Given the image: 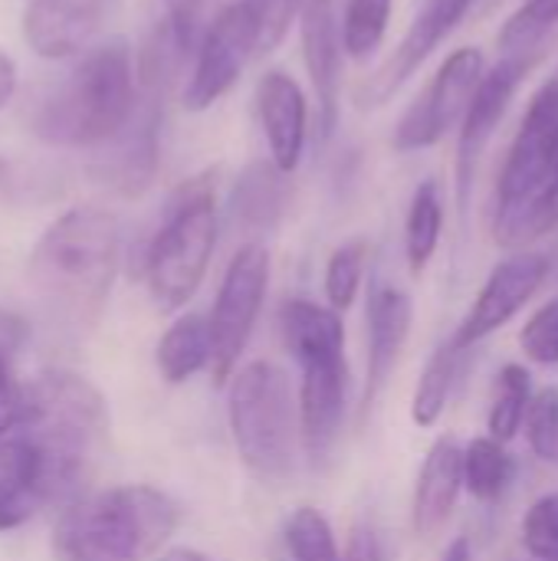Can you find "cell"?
I'll return each instance as SVG.
<instances>
[{
  "instance_id": "cell-1",
  "label": "cell",
  "mask_w": 558,
  "mask_h": 561,
  "mask_svg": "<svg viewBox=\"0 0 558 561\" xmlns=\"http://www.w3.org/2000/svg\"><path fill=\"white\" fill-rule=\"evenodd\" d=\"M122 230L102 207H72L56 217L30 253V286L62 329H92L118 270Z\"/></svg>"
},
{
  "instance_id": "cell-2",
  "label": "cell",
  "mask_w": 558,
  "mask_h": 561,
  "mask_svg": "<svg viewBox=\"0 0 558 561\" xmlns=\"http://www.w3.org/2000/svg\"><path fill=\"white\" fill-rule=\"evenodd\" d=\"M13 431L39 454L53 503H72L109 440V404L89 378L59 368L43 371L20 388Z\"/></svg>"
},
{
  "instance_id": "cell-3",
  "label": "cell",
  "mask_w": 558,
  "mask_h": 561,
  "mask_svg": "<svg viewBox=\"0 0 558 561\" xmlns=\"http://www.w3.org/2000/svg\"><path fill=\"white\" fill-rule=\"evenodd\" d=\"M181 526V506L155 486H109L66 503L53 526V561H151Z\"/></svg>"
},
{
  "instance_id": "cell-4",
  "label": "cell",
  "mask_w": 558,
  "mask_h": 561,
  "mask_svg": "<svg viewBox=\"0 0 558 561\" xmlns=\"http://www.w3.org/2000/svg\"><path fill=\"white\" fill-rule=\"evenodd\" d=\"M135 76L138 69L125 39H109L89 49L36 105L33 135L53 148H102L135 108Z\"/></svg>"
},
{
  "instance_id": "cell-5",
  "label": "cell",
  "mask_w": 558,
  "mask_h": 561,
  "mask_svg": "<svg viewBox=\"0 0 558 561\" xmlns=\"http://www.w3.org/2000/svg\"><path fill=\"white\" fill-rule=\"evenodd\" d=\"M558 224V79L529 102L497 181L493 240L523 250Z\"/></svg>"
},
{
  "instance_id": "cell-6",
  "label": "cell",
  "mask_w": 558,
  "mask_h": 561,
  "mask_svg": "<svg viewBox=\"0 0 558 561\" xmlns=\"http://www.w3.org/2000/svg\"><path fill=\"white\" fill-rule=\"evenodd\" d=\"M283 335L299 362V444L306 457L319 463L332 454L345 424V325L335 309L293 299L283 306Z\"/></svg>"
},
{
  "instance_id": "cell-7",
  "label": "cell",
  "mask_w": 558,
  "mask_h": 561,
  "mask_svg": "<svg viewBox=\"0 0 558 561\" xmlns=\"http://www.w3.org/2000/svg\"><path fill=\"white\" fill-rule=\"evenodd\" d=\"M217 247V171L181 181L164 207L145 253V279L155 306L174 312L201 289Z\"/></svg>"
},
{
  "instance_id": "cell-8",
  "label": "cell",
  "mask_w": 558,
  "mask_h": 561,
  "mask_svg": "<svg viewBox=\"0 0 558 561\" xmlns=\"http://www.w3.org/2000/svg\"><path fill=\"white\" fill-rule=\"evenodd\" d=\"M227 417L237 457L257 480L280 483L296 470L299 411L283 368L250 362L230 375Z\"/></svg>"
},
{
  "instance_id": "cell-9",
  "label": "cell",
  "mask_w": 558,
  "mask_h": 561,
  "mask_svg": "<svg viewBox=\"0 0 558 561\" xmlns=\"http://www.w3.org/2000/svg\"><path fill=\"white\" fill-rule=\"evenodd\" d=\"M270 286V253L260 243H247L234 253L217 299L214 312L207 319L210 325V371L217 385H227L250 335L260 319L263 299Z\"/></svg>"
},
{
  "instance_id": "cell-10",
  "label": "cell",
  "mask_w": 558,
  "mask_h": 561,
  "mask_svg": "<svg viewBox=\"0 0 558 561\" xmlns=\"http://www.w3.org/2000/svg\"><path fill=\"white\" fill-rule=\"evenodd\" d=\"M257 53H263V23L257 7L250 0L227 3L201 33L184 105L191 112H204L220 102Z\"/></svg>"
},
{
  "instance_id": "cell-11",
  "label": "cell",
  "mask_w": 558,
  "mask_h": 561,
  "mask_svg": "<svg viewBox=\"0 0 558 561\" xmlns=\"http://www.w3.org/2000/svg\"><path fill=\"white\" fill-rule=\"evenodd\" d=\"M480 76H483V53L477 46L454 49L437 69V76L428 82V89L418 95V102L398 122L395 148L421 151L437 145L464 118Z\"/></svg>"
},
{
  "instance_id": "cell-12",
  "label": "cell",
  "mask_w": 558,
  "mask_h": 561,
  "mask_svg": "<svg viewBox=\"0 0 558 561\" xmlns=\"http://www.w3.org/2000/svg\"><path fill=\"white\" fill-rule=\"evenodd\" d=\"M539 53L543 49L510 53L503 62H497L490 72L480 76V82L470 95V105L460 118L464 125H460V141H457V207H460V214H467V207H470L474 178H477L480 158L487 151V141L500 128V122L513 102V92L520 89L523 76L533 69Z\"/></svg>"
},
{
  "instance_id": "cell-13",
  "label": "cell",
  "mask_w": 558,
  "mask_h": 561,
  "mask_svg": "<svg viewBox=\"0 0 558 561\" xmlns=\"http://www.w3.org/2000/svg\"><path fill=\"white\" fill-rule=\"evenodd\" d=\"M546 276H549V256H543L536 250H516L513 256L497 263L493 273L487 276V283L480 286L470 312L451 335L454 348L470 352L474 345H480L483 339L500 332L543 289Z\"/></svg>"
},
{
  "instance_id": "cell-14",
  "label": "cell",
  "mask_w": 558,
  "mask_h": 561,
  "mask_svg": "<svg viewBox=\"0 0 558 561\" xmlns=\"http://www.w3.org/2000/svg\"><path fill=\"white\" fill-rule=\"evenodd\" d=\"M474 3L477 0H424L414 23L405 33V39L391 53V59L362 85L358 105L362 108L385 105L424 66V59L457 30V23H464V16L474 10Z\"/></svg>"
},
{
  "instance_id": "cell-15",
  "label": "cell",
  "mask_w": 558,
  "mask_h": 561,
  "mask_svg": "<svg viewBox=\"0 0 558 561\" xmlns=\"http://www.w3.org/2000/svg\"><path fill=\"white\" fill-rule=\"evenodd\" d=\"M303 59L319 99V131L322 141L332 138L339 122V95H342V20L335 13V0H296Z\"/></svg>"
},
{
  "instance_id": "cell-16",
  "label": "cell",
  "mask_w": 558,
  "mask_h": 561,
  "mask_svg": "<svg viewBox=\"0 0 558 561\" xmlns=\"http://www.w3.org/2000/svg\"><path fill=\"white\" fill-rule=\"evenodd\" d=\"M115 0H30L23 10V39L43 59L82 53L105 26Z\"/></svg>"
},
{
  "instance_id": "cell-17",
  "label": "cell",
  "mask_w": 558,
  "mask_h": 561,
  "mask_svg": "<svg viewBox=\"0 0 558 561\" xmlns=\"http://www.w3.org/2000/svg\"><path fill=\"white\" fill-rule=\"evenodd\" d=\"M411 322H414L411 296L391 283H378L368 296V368H365V391H362L365 414L372 411L388 378L395 375L411 335Z\"/></svg>"
},
{
  "instance_id": "cell-18",
  "label": "cell",
  "mask_w": 558,
  "mask_h": 561,
  "mask_svg": "<svg viewBox=\"0 0 558 561\" xmlns=\"http://www.w3.org/2000/svg\"><path fill=\"white\" fill-rule=\"evenodd\" d=\"M257 112L266 135L270 161L283 174H293L303 158L309 128V105L299 82L280 69H270L257 85Z\"/></svg>"
},
{
  "instance_id": "cell-19",
  "label": "cell",
  "mask_w": 558,
  "mask_h": 561,
  "mask_svg": "<svg viewBox=\"0 0 558 561\" xmlns=\"http://www.w3.org/2000/svg\"><path fill=\"white\" fill-rule=\"evenodd\" d=\"M53 503L49 473L20 431L0 434V533L20 529Z\"/></svg>"
},
{
  "instance_id": "cell-20",
  "label": "cell",
  "mask_w": 558,
  "mask_h": 561,
  "mask_svg": "<svg viewBox=\"0 0 558 561\" xmlns=\"http://www.w3.org/2000/svg\"><path fill=\"white\" fill-rule=\"evenodd\" d=\"M464 493V447L457 437H437L434 447L428 450L418 486H414V503H411V526L421 539H431L447 526V519L457 510V500Z\"/></svg>"
},
{
  "instance_id": "cell-21",
  "label": "cell",
  "mask_w": 558,
  "mask_h": 561,
  "mask_svg": "<svg viewBox=\"0 0 558 561\" xmlns=\"http://www.w3.org/2000/svg\"><path fill=\"white\" fill-rule=\"evenodd\" d=\"M289 181L273 161H253L234 184L230 194V217L237 227L250 233L273 230L286 210Z\"/></svg>"
},
{
  "instance_id": "cell-22",
  "label": "cell",
  "mask_w": 558,
  "mask_h": 561,
  "mask_svg": "<svg viewBox=\"0 0 558 561\" xmlns=\"http://www.w3.org/2000/svg\"><path fill=\"white\" fill-rule=\"evenodd\" d=\"M158 371L168 385L191 381L201 368L210 365V325L204 316H181L158 342Z\"/></svg>"
},
{
  "instance_id": "cell-23",
  "label": "cell",
  "mask_w": 558,
  "mask_h": 561,
  "mask_svg": "<svg viewBox=\"0 0 558 561\" xmlns=\"http://www.w3.org/2000/svg\"><path fill=\"white\" fill-rule=\"evenodd\" d=\"M516 480V460L510 457L506 444L493 437H474L464 447V490L483 503L497 506Z\"/></svg>"
},
{
  "instance_id": "cell-24",
  "label": "cell",
  "mask_w": 558,
  "mask_h": 561,
  "mask_svg": "<svg viewBox=\"0 0 558 561\" xmlns=\"http://www.w3.org/2000/svg\"><path fill=\"white\" fill-rule=\"evenodd\" d=\"M441 230H444V197L437 181H424L408 207V220H405V256L411 273H424L428 263L437 253L441 243Z\"/></svg>"
},
{
  "instance_id": "cell-25",
  "label": "cell",
  "mask_w": 558,
  "mask_h": 561,
  "mask_svg": "<svg viewBox=\"0 0 558 561\" xmlns=\"http://www.w3.org/2000/svg\"><path fill=\"white\" fill-rule=\"evenodd\" d=\"M460 355H464V352H457L451 339L441 342V345L431 352V358H428V365H424V371H421V378H418L414 401H411V417H414L418 427L428 431V427H434V424L444 417L447 401H451V391H454V381H457Z\"/></svg>"
},
{
  "instance_id": "cell-26",
  "label": "cell",
  "mask_w": 558,
  "mask_h": 561,
  "mask_svg": "<svg viewBox=\"0 0 558 561\" xmlns=\"http://www.w3.org/2000/svg\"><path fill=\"white\" fill-rule=\"evenodd\" d=\"M533 398V375L523 365H503L493 385V401L487 414V437L510 444L523 431V417Z\"/></svg>"
},
{
  "instance_id": "cell-27",
  "label": "cell",
  "mask_w": 558,
  "mask_h": 561,
  "mask_svg": "<svg viewBox=\"0 0 558 561\" xmlns=\"http://www.w3.org/2000/svg\"><path fill=\"white\" fill-rule=\"evenodd\" d=\"M391 20V0H349L342 16V49L352 59H368L388 30Z\"/></svg>"
},
{
  "instance_id": "cell-28",
  "label": "cell",
  "mask_w": 558,
  "mask_h": 561,
  "mask_svg": "<svg viewBox=\"0 0 558 561\" xmlns=\"http://www.w3.org/2000/svg\"><path fill=\"white\" fill-rule=\"evenodd\" d=\"M286 549H289L293 561H342L329 519L312 506H303L289 516Z\"/></svg>"
},
{
  "instance_id": "cell-29",
  "label": "cell",
  "mask_w": 558,
  "mask_h": 561,
  "mask_svg": "<svg viewBox=\"0 0 558 561\" xmlns=\"http://www.w3.org/2000/svg\"><path fill=\"white\" fill-rule=\"evenodd\" d=\"M365 260H368V243L365 240H349L329 256V263H326L329 309L345 312L355 302V296L362 289V276H365Z\"/></svg>"
},
{
  "instance_id": "cell-30",
  "label": "cell",
  "mask_w": 558,
  "mask_h": 561,
  "mask_svg": "<svg viewBox=\"0 0 558 561\" xmlns=\"http://www.w3.org/2000/svg\"><path fill=\"white\" fill-rule=\"evenodd\" d=\"M558 23V0H526L500 30L503 53H529L539 49L543 36Z\"/></svg>"
},
{
  "instance_id": "cell-31",
  "label": "cell",
  "mask_w": 558,
  "mask_h": 561,
  "mask_svg": "<svg viewBox=\"0 0 558 561\" xmlns=\"http://www.w3.org/2000/svg\"><path fill=\"white\" fill-rule=\"evenodd\" d=\"M523 434L539 460L558 467V388L533 391L523 417Z\"/></svg>"
},
{
  "instance_id": "cell-32",
  "label": "cell",
  "mask_w": 558,
  "mask_h": 561,
  "mask_svg": "<svg viewBox=\"0 0 558 561\" xmlns=\"http://www.w3.org/2000/svg\"><path fill=\"white\" fill-rule=\"evenodd\" d=\"M523 546L536 561L558 559V493L539 496L523 516Z\"/></svg>"
},
{
  "instance_id": "cell-33",
  "label": "cell",
  "mask_w": 558,
  "mask_h": 561,
  "mask_svg": "<svg viewBox=\"0 0 558 561\" xmlns=\"http://www.w3.org/2000/svg\"><path fill=\"white\" fill-rule=\"evenodd\" d=\"M520 348L536 365H546V368L558 365V296L549 299L543 309H536L533 319L523 325Z\"/></svg>"
},
{
  "instance_id": "cell-34",
  "label": "cell",
  "mask_w": 558,
  "mask_h": 561,
  "mask_svg": "<svg viewBox=\"0 0 558 561\" xmlns=\"http://www.w3.org/2000/svg\"><path fill=\"white\" fill-rule=\"evenodd\" d=\"M250 3L257 7L263 23V53H266L283 39L289 20L296 16V0H250Z\"/></svg>"
},
{
  "instance_id": "cell-35",
  "label": "cell",
  "mask_w": 558,
  "mask_h": 561,
  "mask_svg": "<svg viewBox=\"0 0 558 561\" xmlns=\"http://www.w3.org/2000/svg\"><path fill=\"white\" fill-rule=\"evenodd\" d=\"M30 342V325L23 316L0 309V362L13 365V358L23 352V345Z\"/></svg>"
},
{
  "instance_id": "cell-36",
  "label": "cell",
  "mask_w": 558,
  "mask_h": 561,
  "mask_svg": "<svg viewBox=\"0 0 558 561\" xmlns=\"http://www.w3.org/2000/svg\"><path fill=\"white\" fill-rule=\"evenodd\" d=\"M20 381L13 378V365L0 362V434H7L16 424L20 411Z\"/></svg>"
},
{
  "instance_id": "cell-37",
  "label": "cell",
  "mask_w": 558,
  "mask_h": 561,
  "mask_svg": "<svg viewBox=\"0 0 558 561\" xmlns=\"http://www.w3.org/2000/svg\"><path fill=\"white\" fill-rule=\"evenodd\" d=\"M342 561H385L382 542L372 526H355L349 536V546L342 552Z\"/></svg>"
},
{
  "instance_id": "cell-38",
  "label": "cell",
  "mask_w": 558,
  "mask_h": 561,
  "mask_svg": "<svg viewBox=\"0 0 558 561\" xmlns=\"http://www.w3.org/2000/svg\"><path fill=\"white\" fill-rule=\"evenodd\" d=\"M16 92V62L7 49H0V112Z\"/></svg>"
},
{
  "instance_id": "cell-39",
  "label": "cell",
  "mask_w": 558,
  "mask_h": 561,
  "mask_svg": "<svg viewBox=\"0 0 558 561\" xmlns=\"http://www.w3.org/2000/svg\"><path fill=\"white\" fill-rule=\"evenodd\" d=\"M441 561H474V542H470L467 536H457V539L444 549Z\"/></svg>"
},
{
  "instance_id": "cell-40",
  "label": "cell",
  "mask_w": 558,
  "mask_h": 561,
  "mask_svg": "<svg viewBox=\"0 0 558 561\" xmlns=\"http://www.w3.org/2000/svg\"><path fill=\"white\" fill-rule=\"evenodd\" d=\"M151 561H210L204 552H194V549H164L158 552Z\"/></svg>"
},
{
  "instance_id": "cell-41",
  "label": "cell",
  "mask_w": 558,
  "mask_h": 561,
  "mask_svg": "<svg viewBox=\"0 0 558 561\" xmlns=\"http://www.w3.org/2000/svg\"><path fill=\"white\" fill-rule=\"evenodd\" d=\"M13 184H16L13 181V168L0 158V201H7L13 194Z\"/></svg>"
},
{
  "instance_id": "cell-42",
  "label": "cell",
  "mask_w": 558,
  "mask_h": 561,
  "mask_svg": "<svg viewBox=\"0 0 558 561\" xmlns=\"http://www.w3.org/2000/svg\"><path fill=\"white\" fill-rule=\"evenodd\" d=\"M556 561H558V559H556Z\"/></svg>"
}]
</instances>
